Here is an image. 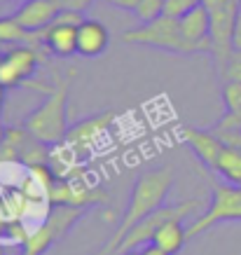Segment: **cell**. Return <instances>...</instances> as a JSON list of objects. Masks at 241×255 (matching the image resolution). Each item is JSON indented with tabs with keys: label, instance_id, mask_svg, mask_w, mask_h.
Wrapping results in <instances>:
<instances>
[{
	"label": "cell",
	"instance_id": "2e32d148",
	"mask_svg": "<svg viewBox=\"0 0 241 255\" xmlns=\"http://www.w3.org/2000/svg\"><path fill=\"white\" fill-rule=\"evenodd\" d=\"M187 239H190V237H187V227L183 225V220H171V223H166L162 230L152 237V244H155L157 248L166 251L169 255H176V253H180V248L185 246Z\"/></svg>",
	"mask_w": 241,
	"mask_h": 255
},
{
	"label": "cell",
	"instance_id": "ba28073f",
	"mask_svg": "<svg viewBox=\"0 0 241 255\" xmlns=\"http://www.w3.org/2000/svg\"><path fill=\"white\" fill-rule=\"evenodd\" d=\"M82 21H85L82 12L61 9L54 21L42 31V42H45L47 52L59 59H68V56L78 54V26Z\"/></svg>",
	"mask_w": 241,
	"mask_h": 255
},
{
	"label": "cell",
	"instance_id": "9c48e42d",
	"mask_svg": "<svg viewBox=\"0 0 241 255\" xmlns=\"http://www.w3.org/2000/svg\"><path fill=\"white\" fill-rule=\"evenodd\" d=\"M47 197H49L52 206H85V209H92V206H99V204L108 201V194L103 190L85 185L80 180H73L70 176H56L54 183L49 185Z\"/></svg>",
	"mask_w": 241,
	"mask_h": 255
},
{
	"label": "cell",
	"instance_id": "3957f363",
	"mask_svg": "<svg viewBox=\"0 0 241 255\" xmlns=\"http://www.w3.org/2000/svg\"><path fill=\"white\" fill-rule=\"evenodd\" d=\"M241 220V185L232 183H211V204L199 216L187 225V237L195 239L199 234L209 232L218 223H232Z\"/></svg>",
	"mask_w": 241,
	"mask_h": 255
},
{
	"label": "cell",
	"instance_id": "44dd1931",
	"mask_svg": "<svg viewBox=\"0 0 241 255\" xmlns=\"http://www.w3.org/2000/svg\"><path fill=\"white\" fill-rule=\"evenodd\" d=\"M223 82L225 80H232V82H241V49H232V54L227 59L225 68L220 73Z\"/></svg>",
	"mask_w": 241,
	"mask_h": 255
},
{
	"label": "cell",
	"instance_id": "7c38bea8",
	"mask_svg": "<svg viewBox=\"0 0 241 255\" xmlns=\"http://www.w3.org/2000/svg\"><path fill=\"white\" fill-rule=\"evenodd\" d=\"M180 21V33L190 45L192 54H211V14L202 2L187 12Z\"/></svg>",
	"mask_w": 241,
	"mask_h": 255
},
{
	"label": "cell",
	"instance_id": "277c9868",
	"mask_svg": "<svg viewBox=\"0 0 241 255\" xmlns=\"http://www.w3.org/2000/svg\"><path fill=\"white\" fill-rule=\"evenodd\" d=\"M122 40L131 42V45L155 47V49L171 52V54H183V56L192 54L190 45L185 42L183 33H180V21L164 14L148 23H138L136 28L122 33Z\"/></svg>",
	"mask_w": 241,
	"mask_h": 255
},
{
	"label": "cell",
	"instance_id": "ac0fdd59",
	"mask_svg": "<svg viewBox=\"0 0 241 255\" xmlns=\"http://www.w3.org/2000/svg\"><path fill=\"white\" fill-rule=\"evenodd\" d=\"M223 103H225V113L230 115H241V82L225 80L223 82Z\"/></svg>",
	"mask_w": 241,
	"mask_h": 255
},
{
	"label": "cell",
	"instance_id": "4fadbf2b",
	"mask_svg": "<svg viewBox=\"0 0 241 255\" xmlns=\"http://www.w3.org/2000/svg\"><path fill=\"white\" fill-rule=\"evenodd\" d=\"M59 12H61V7L56 5L54 0H26V2L19 5L9 16H12L19 26H23L26 31L42 33L47 26L56 19Z\"/></svg>",
	"mask_w": 241,
	"mask_h": 255
},
{
	"label": "cell",
	"instance_id": "52a82bcc",
	"mask_svg": "<svg viewBox=\"0 0 241 255\" xmlns=\"http://www.w3.org/2000/svg\"><path fill=\"white\" fill-rule=\"evenodd\" d=\"M42 49L28 45H14L7 47L2 54H0V87L7 92L14 87L28 85L31 78L35 75V70L40 68L42 61Z\"/></svg>",
	"mask_w": 241,
	"mask_h": 255
},
{
	"label": "cell",
	"instance_id": "e0dca14e",
	"mask_svg": "<svg viewBox=\"0 0 241 255\" xmlns=\"http://www.w3.org/2000/svg\"><path fill=\"white\" fill-rule=\"evenodd\" d=\"M216 173H218L225 183H232V185H241V147L234 145H225V150L220 152L218 166H216Z\"/></svg>",
	"mask_w": 241,
	"mask_h": 255
},
{
	"label": "cell",
	"instance_id": "7402d4cb",
	"mask_svg": "<svg viewBox=\"0 0 241 255\" xmlns=\"http://www.w3.org/2000/svg\"><path fill=\"white\" fill-rule=\"evenodd\" d=\"M61 9H73V12H87L94 5V0H54Z\"/></svg>",
	"mask_w": 241,
	"mask_h": 255
},
{
	"label": "cell",
	"instance_id": "d4e9b609",
	"mask_svg": "<svg viewBox=\"0 0 241 255\" xmlns=\"http://www.w3.org/2000/svg\"><path fill=\"white\" fill-rule=\"evenodd\" d=\"M143 255H169V253L162 251V248H157L155 244H148V246H143Z\"/></svg>",
	"mask_w": 241,
	"mask_h": 255
},
{
	"label": "cell",
	"instance_id": "5bb4252c",
	"mask_svg": "<svg viewBox=\"0 0 241 255\" xmlns=\"http://www.w3.org/2000/svg\"><path fill=\"white\" fill-rule=\"evenodd\" d=\"M110 45V33L101 21L96 19H85L78 26V54L85 59H96L101 56Z\"/></svg>",
	"mask_w": 241,
	"mask_h": 255
},
{
	"label": "cell",
	"instance_id": "603a6c76",
	"mask_svg": "<svg viewBox=\"0 0 241 255\" xmlns=\"http://www.w3.org/2000/svg\"><path fill=\"white\" fill-rule=\"evenodd\" d=\"M103 2H108V5H113V7H117V9L136 12V7H138V2H140V0H103Z\"/></svg>",
	"mask_w": 241,
	"mask_h": 255
},
{
	"label": "cell",
	"instance_id": "d6986e66",
	"mask_svg": "<svg viewBox=\"0 0 241 255\" xmlns=\"http://www.w3.org/2000/svg\"><path fill=\"white\" fill-rule=\"evenodd\" d=\"M133 14H136V19H138L140 23L152 21V19L164 14V0H140Z\"/></svg>",
	"mask_w": 241,
	"mask_h": 255
},
{
	"label": "cell",
	"instance_id": "6da1fadb",
	"mask_svg": "<svg viewBox=\"0 0 241 255\" xmlns=\"http://www.w3.org/2000/svg\"><path fill=\"white\" fill-rule=\"evenodd\" d=\"M171 187H173V171L169 166H157V169L140 173L136 178V183L131 185V194H129V201H126L124 216H122L120 225H117V230L110 234V239L103 244V248L96 255L115 253L117 246L122 244V239L131 232L143 218H148L150 213L162 209L169 192H171Z\"/></svg>",
	"mask_w": 241,
	"mask_h": 255
},
{
	"label": "cell",
	"instance_id": "30bf717a",
	"mask_svg": "<svg viewBox=\"0 0 241 255\" xmlns=\"http://www.w3.org/2000/svg\"><path fill=\"white\" fill-rule=\"evenodd\" d=\"M113 122H115V113L113 110H106V113H99V115H89L87 120H80L78 124L68 127L66 143L75 150L78 157L89 155Z\"/></svg>",
	"mask_w": 241,
	"mask_h": 255
},
{
	"label": "cell",
	"instance_id": "cb8c5ba5",
	"mask_svg": "<svg viewBox=\"0 0 241 255\" xmlns=\"http://www.w3.org/2000/svg\"><path fill=\"white\" fill-rule=\"evenodd\" d=\"M232 49H241V7L234 19V31H232Z\"/></svg>",
	"mask_w": 241,
	"mask_h": 255
},
{
	"label": "cell",
	"instance_id": "4316f807",
	"mask_svg": "<svg viewBox=\"0 0 241 255\" xmlns=\"http://www.w3.org/2000/svg\"><path fill=\"white\" fill-rule=\"evenodd\" d=\"M26 0H0V5H23Z\"/></svg>",
	"mask_w": 241,
	"mask_h": 255
},
{
	"label": "cell",
	"instance_id": "484cf974",
	"mask_svg": "<svg viewBox=\"0 0 241 255\" xmlns=\"http://www.w3.org/2000/svg\"><path fill=\"white\" fill-rule=\"evenodd\" d=\"M113 255H143V251L133 248V251H117V253H113Z\"/></svg>",
	"mask_w": 241,
	"mask_h": 255
},
{
	"label": "cell",
	"instance_id": "f1b7e54d",
	"mask_svg": "<svg viewBox=\"0 0 241 255\" xmlns=\"http://www.w3.org/2000/svg\"><path fill=\"white\" fill-rule=\"evenodd\" d=\"M2 101H5V96H0V110H2Z\"/></svg>",
	"mask_w": 241,
	"mask_h": 255
},
{
	"label": "cell",
	"instance_id": "7a4b0ae2",
	"mask_svg": "<svg viewBox=\"0 0 241 255\" xmlns=\"http://www.w3.org/2000/svg\"><path fill=\"white\" fill-rule=\"evenodd\" d=\"M73 70L68 75H54V87H47V99L35 110L23 117L21 127L47 145H56L66 140L68 133V94Z\"/></svg>",
	"mask_w": 241,
	"mask_h": 255
},
{
	"label": "cell",
	"instance_id": "8fae6325",
	"mask_svg": "<svg viewBox=\"0 0 241 255\" xmlns=\"http://www.w3.org/2000/svg\"><path fill=\"white\" fill-rule=\"evenodd\" d=\"M180 138L185 143L195 157L199 159L206 171L216 173V166H218L220 152L225 150V143L220 140V136L213 129H199V127H183L180 129Z\"/></svg>",
	"mask_w": 241,
	"mask_h": 255
},
{
	"label": "cell",
	"instance_id": "5b68a950",
	"mask_svg": "<svg viewBox=\"0 0 241 255\" xmlns=\"http://www.w3.org/2000/svg\"><path fill=\"white\" fill-rule=\"evenodd\" d=\"M87 213H89V209H85V206H52L45 220L26 237L23 251L28 255H45Z\"/></svg>",
	"mask_w": 241,
	"mask_h": 255
},
{
	"label": "cell",
	"instance_id": "9a60e30c",
	"mask_svg": "<svg viewBox=\"0 0 241 255\" xmlns=\"http://www.w3.org/2000/svg\"><path fill=\"white\" fill-rule=\"evenodd\" d=\"M0 45L5 47L28 45V47H35V49H42L45 42H42V33L26 31L12 16H0Z\"/></svg>",
	"mask_w": 241,
	"mask_h": 255
},
{
	"label": "cell",
	"instance_id": "83f0119b",
	"mask_svg": "<svg viewBox=\"0 0 241 255\" xmlns=\"http://www.w3.org/2000/svg\"><path fill=\"white\" fill-rule=\"evenodd\" d=\"M0 255H5V244H0Z\"/></svg>",
	"mask_w": 241,
	"mask_h": 255
},
{
	"label": "cell",
	"instance_id": "8992f818",
	"mask_svg": "<svg viewBox=\"0 0 241 255\" xmlns=\"http://www.w3.org/2000/svg\"><path fill=\"white\" fill-rule=\"evenodd\" d=\"M195 211H202V201L199 199H183V201H176V204H164L162 209H157L155 213H150L148 218H143L131 232L122 239V244L117 246V251H133V248L148 246V244H152V237H155L166 223H171V220H185V218H190Z\"/></svg>",
	"mask_w": 241,
	"mask_h": 255
},
{
	"label": "cell",
	"instance_id": "ffe728a7",
	"mask_svg": "<svg viewBox=\"0 0 241 255\" xmlns=\"http://www.w3.org/2000/svg\"><path fill=\"white\" fill-rule=\"evenodd\" d=\"M202 0H164V16H171V19H183L187 12L199 5Z\"/></svg>",
	"mask_w": 241,
	"mask_h": 255
}]
</instances>
